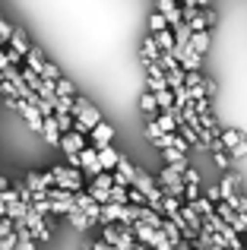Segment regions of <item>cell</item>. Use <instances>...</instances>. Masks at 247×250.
I'll return each mask as SVG.
<instances>
[{
    "label": "cell",
    "instance_id": "5bb4252c",
    "mask_svg": "<svg viewBox=\"0 0 247 250\" xmlns=\"http://www.w3.org/2000/svg\"><path fill=\"white\" fill-rule=\"evenodd\" d=\"M130 187H136L143 196H149L155 187H159V184H155V177H152V174H146V171L136 168V174H133V181H130Z\"/></svg>",
    "mask_w": 247,
    "mask_h": 250
},
{
    "label": "cell",
    "instance_id": "9c48e42d",
    "mask_svg": "<svg viewBox=\"0 0 247 250\" xmlns=\"http://www.w3.org/2000/svg\"><path fill=\"white\" fill-rule=\"evenodd\" d=\"M133 174H136V165H133V162H127V159L121 155V159H118V165H114V171H111L114 184H121V187H130Z\"/></svg>",
    "mask_w": 247,
    "mask_h": 250
},
{
    "label": "cell",
    "instance_id": "4fadbf2b",
    "mask_svg": "<svg viewBox=\"0 0 247 250\" xmlns=\"http://www.w3.org/2000/svg\"><path fill=\"white\" fill-rule=\"evenodd\" d=\"M95 152H99V165H102V171H114V165H118V149L108 143V146H95Z\"/></svg>",
    "mask_w": 247,
    "mask_h": 250
},
{
    "label": "cell",
    "instance_id": "f546056e",
    "mask_svg": "<svg viewBox=\"0 0 247 250\" xmlns=\"http://www.w3.org/2000/svg\"><path fill=\"white\" fill-rule=\"evenodd\" d=\"M54 124H57L61 133H70V130H73V117L70 114H54Z\"/></svg>",
    "mask_w": 247,
    "mask_h": 250
},
{
    "label": "cell",
    "instance_id": "603a6c76",
    "mask_svg": "<svg viewBox=\"0 0 247 250\" xmlns=\"http://www.w3.org/2000/svg\"><path fill=\"white\" fill-rule=\"evenodd\" d=\"M6 44H10L13 51H19V54H25V51L32 48V44H29V38H25L22 32H16V29H13V35H10V42H6Z\"/></svg>",
    "mask_w": 247,
    "mask_h": 250
},
{
    "label": "cell",
    "instance_id": "44dd1931",
    "mask_svg": "<svg viewBox=\"0 0 247 250\" xmlns=\"http://www.w3.org/2000/svg\"><path fill=\"white\" fill-rule=\"evenodd\" d=\"M152 38H155V44H159V51H174V32L168 29H162V32H152Z\"/></svg>",
    "mask_w": 247,
    "mask_h": 250
},
{
    "label": "cell",
    "instance_id": "4dcf8cb0",
    "mask_svg": "<svg viewBox=\"0 0 247 250\" xmlns=\"http://www.w3.org/2000/svg\"><path fill=\"white\" fill-rule=\"evenodd\" d=\"M200 193H203L206 200L212 203V206H216V203L222 200V193H219V184H212V187H200Z\"/></svg>",
    "mask_w": 247,
    "mask_h": 250
},
{
    "label": "cell",
    "instance_id": "e575fe53",
    "mask_svg": "<svg viewBox=\"0 0 247 250\" xmlns=\"http://www.w3.org/2000/svg\"><path fill=\"white\" fill-rule=\"evenodd\" d=\"M146 136H149V140H152V143H155V140H159V136H162V130H159V124H155V121H152V117H149V121H146Z\"/></svg>",
    "mask_w": 247,
    "mask_h": 250
},
{
    "label": "cell",
    "instance_id": "7a4b0ae2",
    "mask_svg": "<svg viewBox=\"0 0 247 250\" xmlns=\"http://www.w3.org/2000/svg\"><path fill=\"white\" fill-rule=\"evenodd\" d=\"M51 174H54V187L70 190V193H80V190H82V171L80 168L57 165V168H51Z\"/></svg>",
    "mask_w": 247,
    "mask_h": 250
},
{
    "label": "cell",
    "instance_id": "836d02e7",
    "mask_svg": "<svg viewBox=\"0 0 247 250\" xmlns=\"http://www.w3.org/2000/svg\"><path fill=\"white\" fill-rule=\"evenodd\" d=\"M181 181H184V184H200V171H197V168H190V165H187L184 171H181Z\"/></svg>",
    "mask_w": 247,
    "mask_h": 250
},
{
    "label": "cell",
    "instance_id": "ffe728a7",
    "mask_svg": "<svg viewBox=\"0 0 247 250\" xmlns=\"http://www.w3.org/2000/svg\"><path fill=\"white\" fill-rule=\"evenodd\" d=\"M178 133L184 136L187 143H190V149H203V143H200V133L190 127V124H184V121H178Z\"/></svg>",
    "mask_w": 247,
    "mask_h": 250
},
{
    "label": "cell",
    "instance_id": "ab89813d",
    "mask_svg": "<svg viewBox=\"0 0 247 250\" xmlns=\"http://www.w3.org/2000/svg\"><path fill=\"white\" fill-rule=\"evenodd\" d=\"M174 3H181V0H174Z\"/></svg>",
    "mask_w": 247,
    "mask_h": 250
},
{
    "label": "cell",
    "instance_id": "2e32d148",
    "mask_svg": "<svg viewBox=\"0 0 247 250\" xmlns=\"http://www.w3.org/2000/svg\"><path fill=\"white\" fill-rule=\"evenodd\" d=\"M63 219H67L70 225L76 228V231H89V228H95V225H99V222H92L86 212H80V209H70V212L63 215Z\"/></svg>",
    "mask_w": 247,
    "mask_h": 250
},
{
    "label": "cell",
    "instance_id": "8fae6325",
    "mask_svg": "<svg viewBox=\"0 0 247 250\" xmlns=\"http://www.w3.org/2000/svg\"><path fill=\"white\" fill-rule=\"evenodd\" d=\"M219 193H222V203L235 206V200H238V177L235 174H225L222 181H219Z\"/></svg>",
    "mask_w": 247,
    "mask_h": 250
},
{
    "label": "cell",
    "instance_id": "484cf974",
    "mask_svg": "<svg viewBox=\"0 0 247 250\" xmlns=\"http://www.w3.org/2000/svg\"><path fill=\"white\" fill-rule=\"evenodd\" d=\"M108 196H111V203L127 206V187H121V184H111V187H108Z\"/></svg>",
    "mask_w": 247,
    "mask_h": 250
},
{
    "label": "cell",
    "instance_id": "52a82bcc",
    "mask_svg": "<svg viewBox=\"0 0 247 250\" xmlns=\"http://www.w3.org/2000/svg\"><path fill=\"white\" fill-rule=\"evenodd\" d=\"M80 171H82V174H89V177H95V174L102 171L95 146H82V149H80Z\"/></svg>",
    "mask_w": 247,
    "mask_h": 250
},
{
    "label": "cell",
    "instance_id": "f1b7e54d",
    "mask_svg": "<svg viewBox=\"0 0 247 250\" xmlns=\"http://www.w3.org/2000/svg\"><path fill=\"white\" fill-rule=\"evenodd\" d=\"M212 162H216V168H219V171H228V168H231V155L225 152V149L212 152Z\"/></svg>",
    "mask_w": 247,
    "mask_h": 250
},
{
    "label": "cell",
    "instance_id": "d6986e66",
    "mask_svg": "<svg viewBox=\"0 0 247 250\" xmlns=\"http://www.w3.org/2000/svg\"><path fill=\"white\" fill-rule=\"evenodd\" d=\"M190 48L203 57L206 51H209V32H206V29L203 32H190Z\"/></svg>",
    "mask_w": 247,
    "mask_h": 250
},
{
    "label": "cell",
    "instance_id": "f35d334b",
    "mask_svg": "<svg viewBox=\"0 0 247 250\" xmlns=\"http://www.w3.org/2000/svg\"><path fill=\"white\" fill-rule=\"evenodd\" d=\"M241 244H244V250H247V234H244V241H241Z\"/></svg>",
    "mask_w": 247,
    "mask_h": 250
},
{
    "label": "cell",
    "instance_id": "ba28073f",
    "mask_svg": "<svg viewBox=\"0 0 247 250\" xmlns=\"http://www.w3.org/2000/svg\"><path fill=\"white\" fill-rule=\"evenodd\" d=\"M57 146L63 149V155H80L82 146H89V140L82 133H76V130H70V133H61V143Z\"/></svg>",
    "mask_w": 247,
    "mask_h": 250
},
{
    "label": "cell",
    "instance_id": "1f68e13d",
    "mask_svg": "<svg viewBox=\"0 0 247 250\" xmlns=\"http://www.w3.org/2000/svg\"><path fill=\"white\" fill-rule=\"evenodd\" d=\"M127 203L130 206H146V196H143L136 187H127Z\"/></svg>",
    "mask_w": 247,
    "mask_h": 250
},
{
    "label": "cell",
    "instance_id": "d6a6232c",
    "mask_svg": "<svg viewBox=\"0 0 247 250\" xmlns=\"http://www.w3.org/2000/svg\"><path fill=\"white\" fill-rule=\"evenodd\" d=\"M165 25H168V22H165V16H162L159 10H155L152 16H149V29H152V32H162V29H165Z\"/></svg>",
    "mask_w": 247,
    "mask_h": 250
},
{
    "label": "cell",
    "instance_id": "6da1fadb",
    "mask_svg": "<svg viewBox=\"0 0 247 250\" xmlns=\"http://www.w3.org/2000/svg\"><path fill=\"white\" fill-rule=\"evenodd\" d=\"M70 117H73V130L82 136H89V130L95 127V124L102 121L99 108L95 104H89L82 95H73V104H70Z\"/></svg>",
    "mask_w": 247,
    "mask_h": 250
},
{
    "label": "cell",
    "instance_id": "7c38bea8",
    "mask_svg": "<svg viewBox=\"0 0 247 250\" xmlns=\"http://www.w3.org/2000/svg\"><path fill=\"white\" fill-rule=\"evenodd\" d=\"M133 222H140V225H149V228H162L165 215H159L155 209H149V206H136V219H133Z\"/></svg>",
    "mask_w": 247,
    "mask_h": 250
},
{
    "label": "cell",
    "instance_id": "3957f363",
    "mask_svg": "<svg viewBox=\"0 0 247 250\" xmlns=\"http://www.w3.org/2000/svg\"><path fill=\"white\" fill-rule=\"evenodd\" d=\"M155 184H159L165 193H171V196H184V181H181V171L174 168V165H162V171H159V177H155ZM184 203V200H181Z\"/></svg>",
    "mask_w": 247,
    "mask_h": 250
},
{
    "label": "cell",
    "instance_id": "4316f807",
    "mask_svg": "<svg viewBox=\"0 0 247 250\" xmlns=\"http://www.w3.org/2000/svg\"><path fill=\"white\" fill-rule=\"evenodd\" d=\"M114 184V177H111V171H99V174L92 177V184H89V187H102V190H108Z\"/></svg>",
    "mask_w": 247,
    "mask_h": 250
},
{
    "label": "cell",
    "instance_id": "d590c367",
    "mask_svg": "<svg viewBox=\"0 0 247 250\" xmlns=\"http://www.w3.org/2000/svg\"><path fill=\"white\" fill-rule=\"evenodd\" d=\"M89 250H118V247H111V244H105V241H92V244H89Z\"/></svg>",
    "mask_w": 247,
    "mask_h": 250
},
{
    "label": "cell",
    "instance_id": "ac0fdd59",
    "mask_svg": "<svg viewBox=\"0 0 247 250\" xmlns=\"http://www.w3.org/2000/svg\"><path fill=\"white\" fill-rule=\"evenodd\" d=\"M41 136L51 143V146H57V143H61V130H57V124H54V114H48L41 121Z\"/></svg>",
    "mask_w": 247,
    "mask_h": 250
},
{
    "label": "cell",
    "instance_id": "5b68a950",
    "mask_svg": "<svg viewBox=\"0 0 247 250\" xmlns=\"http://www.w3.org/2000/svg\"><path fill=\"white\" fill-rule=\"evenodd\" d=\"M171 54H174V61H178L181 70H203V57H200L190 44H178Z\"/></svg>",
    "mask_w": 247,
    "mask_h": 250
},
{
    "label": "cell",
    "instance_id": "9a60e30c",
    "mask_svg": "<svg viewBox=\"0 0 247 250\" xmlns=\"http://www.w3.org/2000/svg\"><path fill=\"white\" fill-rule=\"evenodd\" d=\"M162 162H165V165H174L178 171H184L187 165H190V162H187V155L178 152L174 146H162Z\"/></svg>",
    "mask_w": 247,
    "mask_h": 250
},
{
    "label": "cell",
    "instance_id": "74e56055",
    "mask_svg": "<svg viewBox=\"0 0 247 250\" xmlns=\"http://www.w3.org/2000/svg\"><path fill=\"white\" fill-rule=\"evenodd\" d=\"M197 6H200V10H203V6H209V0H197Z\"/></svg>",
    "mask_w": 247,
    "mask_h": 250
},
{
    "label": "cell",
    "instance_id": "cb8c5ba5",
    "mask_svg": "<svg viewBox=\"0 0 247 250\" xmlns=\"http://www.w3.org/2000/svg\"><path fill=\"white\" fill-rule=\"evenodd\" d=\"M140 108L146 111L149 117L159 114V104H155V95H152V92H143V95H140Z\"/></svg>",
    "mask_w": 247,
    "mask_h": 250
},
{
    "label": "cell",
    "instance_id": "30bf717a",
    "mask_svg": "<svg viewBox=\"0 0 247 250\" xmlns=\"http://www.w3.org/2000/svg\"><path fill=\"white\" fill-rule=\"evenodd\" d=\"M89 140H92V146H108V143L114 140V127L105 121H99L92 130H89Z\"/></svg>",
    "mask_w": 247,
    "mask_h": 250
},
{
    "label": "cell",
    "instance_id": "8d00e7d4",
    "mask_svg": "<svg viewBox=\"0 0 247 250\" xmlns=\"http://www.w3.org/2000/svg\"><path fill=\"white\" fill-rule=\"evenodd\" d=\"M6 187H10V184H6V177L0 174V190H6Z\"/></svg>",
    "mask_w": 247,
    "mask_h": 250
},
{
    "label": "cell",
    "instance_id": "d4e9b609",
    "mask_svg": "<svg viewBox=\"0 0 247 250\" xmlns=\"http://www.w3.org/2000/svg\"><path fill=\"white\" fill-rule=\"evenodd\" d=\"M54 92H57V95H63V98H73V95H76L73 83L63 80V76H61V80H54Z\"/></svg>",
    "mask_w": 247,
    "mask_h": 250
},
{
    "label": "cell",
    "instance_id": "60d3db41",
    "mask_svg": "<svg viewBox=\"0 0 247 250\" xmlns=\"http://www.w3.org/2000/svg\"><path fill=\"white\" fill-rule=\"evenodd\" d=\"M244 234H247V231H244Z\"/></svg>",
    "mask_w": 247,
    "mask_h": 250
},
{
    "label": "cell",
    "instance_id": "e0dca14e",
    "mask_svg": "<svg viewBox=\"0 0 247 250\" xmlns=\"http://www.w3.org/2000/svg\"><path fill=\"white\" fill-rule=\"evenodd\" d=\"M152 121L159 124L162 133H174V130H178V114H174V108H171V111H159Z\"/></svg>",
    "mask_w": 247,
    "mask_h": 250
},
{
    "label": "cell",
    "instance_id": "8992f818",
    "mask_svg": "<svg viewBox=\"0 0 247 250\" xmlns=\"http://www.w3.org/2000/svg\"><path fill=\"white\" fill-rule=\"evenodd\" d=\"M22 187L32 190V193H41V190L54 187V174H51V171H32V174H25Z\"/></svg>",
    "mask_w": 247,
    "mask_h": 250
},
{
    "label": "cell",
    "instance_id": "277c9868",
    "mask_svg": "<svg viewBox=\"0 0 247 250\" xmlns=\"http://www.w3.org/2000/svg\"><path fill=\"white\" fill-rule=\"evenodd\" d=\"M219 143L231 159H247V136L238 130H219Z\"/></svg>",
    "mask_w": 247,
    "mask_h": 250
},
{
    "label": "cell",
    "instance_id": "83f0119b",
    "mask_svg": "<svg viewBox=\"0 0 247 250\" xmlns=\"http://www.w3.org/2000/svg\"><path fill=\"white\" fill-rule=\"evenodd\" d=\"M162 231H165V238H171V241H174V244H178V241H181V238H184V234H181V228H178V225H174V222H171V219H165V222H162Z\"/></svg>",
    "mask_w": 247,
    "mask_h": 250
},
{
    "label": "cell",
    "instance_id": "7402d4cb",
    "mask_svg": "<svg viewBox=\"0 0 247 250\" xmlns=\"http://www.w3.org/2000/svg\"><path fill=\"white\" fill-rule=\"evenodd\" d=\"M159 44H155V38L149 35V38H143V63H155L159 61Z\"/></svg>",
    "mask_w": 247,
    "mask_h": 250
}]
</instances>
